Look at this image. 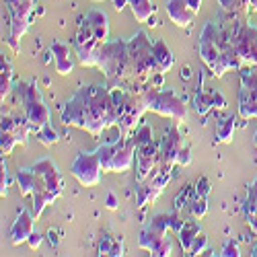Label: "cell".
<instances>
[{"label":"cell","mask_w":257,"mask_h":257,"mask_svg":"<svg viewBox=\"0 0 257 257\" xmlns=\"http://www.w3.org/2000/svg\"><path fill=\"white\" fill-rule=\"evenodd\" d=\"M19 97L23 101V109H25V117L31 123V132L41 130L44 125L50 123V107L46 105L41 91L37 87L35 80H27L19 84Z\"/></svg>","instance_id":"cell-7"},{"label":"cell","mask_w":257,"mask_h":257,"mask_svg":"<svg viewBox=\"0 0 257 257\" xmlns=\"http://www.w3.org/2000/svg\"><path fill=\"white\" fill-rule=\"evenodd\" d=\"M222 15L228 17H245L247 13H251V7L247 0H218Z\"/></svg>","instance_id":"cell-29"},{"label":"cell","mask_w":257,"mask_h":257,"mask_svg":"<svg viewBox=\"0 0 257 257\" xmlns=\"http://www.w3.org/2000/svg\"><path fill=\"white\" fill-rule=\"evenodd\" d=\"M13 89V66L9 58L3 56V60H0V99L5 101V97H9Z\"/></svg>","instance_id":"cell-26"},{"label":"cell","mask_w":257,"mask_h":257,"mask_svg":"<svg viewBox=\"0 0 257 257\" xmlns=\"http://www.w3.org/2000/svg\"><path fill=\"white\" fill-rule=\"evenodd\" d=\"M113 101L117 107L115 125H119L121 136H132V132H136V125H138L142 113L146 111V103H144L142 93H134V91L115 87Z\"/></svg>","instance_id":"cell-4"},{"label":"cell","mask_w":257,"mask_h":257,"mask_svg":"<svg viewBox=\"0 0 257 257\" xmlns=\"http://www.w3.org/2000/svg\"><path fill=\"white\" fill-rule=\"evenodd\" d=\"M206 249H208V237H206V232L202 230L198 237L194 239V243H191L187 255H202V251H206Z\"/></svg>","instance_id":"cell-37"},{"label":"cell","mask_w":257,"mask_h":257,"mask_svg":"<svg viewBox=\"0 0 257 257\" xmlns=\"http://www.w3.org/2000/svg\"><path fill=\"white\" fill-rule=\"evenodd\" d=\"M27 245H29L31 249H37V247L41 245V232H39V230H33V232L29 234V239H27Z\"/></svg>","instance_id":"cell-43"},{"label":"cell","mask_w":257,"mask_h":257,"mask_svg":"<svg viewBox=\"0 0 257 257\" xmlns=\"http://www.w3.org/2000/svg\"><path fill=\"white\" fill-rule=\"evenodd\" d=\"M171 216L169 214H159L155 216L148 226L140 232V239H138V245L146 251H151L153 255H159V257H165V255H171L173 251V241H171Z\"/></svg>","instance_id":"cell-5"},{"label":"cell","mask_w":257,"mask_h":257,"mask_svg":"<svg viewBox=\"0 0 257 257\" xmlns=\"http://www.w3.org/2000/svg\"><path fill=\"white\" fill-rule=\"evenodd\" d=\"M101 163L97 153H80L72 163V175L84 187H95L101 181Z\"/></svg>","instance_id":"cell-13"},{"label":"cell","mask_w":257,"mask_h":257,"mask_svg":"<svg viewBox=\"0 0 257 257\" xmlns=\"http://www.w3.org/2000/svg\"><path fill=\"white\" fill-rule=\"evenodd\" d=\"M52 54H54V60H56V72L66 76L72 72L74 68V62L70 58V48L68 44H64V41H54V44L50 46Z\"/></svg>","instance_id":"cell-20"},{"label":"cell","mask_w":257,"mask_h":257,"mask_svg":"<svg viewBox=\"0 0 257 257\" xmlns=\"http://www.w3.org/2000/svg\"><path fill=\"white\" fill-rule=\"evenodd\" d=\"M107 208H109V210H115L117 208V200H115L113 194H107Z\"/></svg>","instance_id":"cell-46"},{"label":"cell","mask_w":257,"mask_h":257,"mask_svg":"<svg viewBox=\"0 0 257 257\" xmlns=\"http://www.w3.org/2000/svg\"><path fill=\"white\" fill-rule=\"evenodd\" d=\"M194 198H196V185H185L175 196V210L181 212L183 208H189V204H191Z\"/></svg>","instance_id":"cell-31"},{"label":"cell","mask_w":257,"mask_h":257,"mask_svg":"<svg viewBox=\"0 0 257 257\" xmlns=\"http://www.w3.org/2000/svg\"><path fill=\"white\" fill-rule=\"evenodd\" d=\"M183 146V138L181 134L177 132V127H169L165 138L161 140V163L159 165H165V167H171L173 169V165L177 163V155L181 151Z\"/></svg>","instance_id":"cell-17"},{"label":"cell","mask_w":257,"mask_h":257,"mask_svg":"<svg viewBox=\"0 0 257 257\" xmlns=\"http://www.w3.org/2000/svg\"><path fill=\"white\" fill-rule=\"evenodd\" d=\"M200 232H202V226H200L196 220H185V222H183V226H181L179 232H177V237H179L181 249H183L185 253H189L191 243H194V239L198 237Z\"/></svg>","instance_id":"cell-25"},{"label":"cell","mask_w":257,"mask_h":257,"mask_svg":"<svg viewBox=\"0 0 257 257\" xmlns=\"http://www.w3.org/2000/svg\"><path fill=\"white\" fill-rule=\"evenodd\" d=\"M91 25H93V31L97 35V39L101 44H107L109 41V17H107L105 11H99V9H93L87 13Z\"/></svg>","instance_id":"cell-21"},{"label":"cell","mask_w":257,"mask_h":257,"mask_svg":"<svg viewBox=\"0 0 257 257\" xmlns=\"http://www.w3.org/2000/svg\"><path fill=\"white\" fill-rule=\"evenodd\" d=\"M105 44L97 39L95 31H93V25L89 17L84 15L80 17L78 21V29H76V35H74V50H76V58L82 66H97V60H99V54L103 50Z\"/></svg>","instance_id":"cell-9"},{"label":"cell","mask_w":257,"mask_h":257,"mask_svg":"<svg viewBox=\"0 0 257 257\" xmlns=\"http://www.w3.org/2000/svg\"><path fill=\"white\" fill-rule=\"evenodd\" d=\"M245 220L251 226V230L257 234V179L247 189V200H245Z\"/></svg>","instance_id":"cell-22"},{"label":"cell","mask_w":257,"mask_h":257,"mask_svg":"<svg viewBox=\"0 0 257 257\" xmlns=\"http://www.w3.org/2000/svg\"><path fill=\"white\" fill-rule=\"evenodd\" d=\"M169 181H171V167H165V165L155 167L153 173L146 179L138 181V185H136V206L144 208L151 202H155Z\"/></svg>","instance_id":"cell-11"},{"label":"cell","mask_w":257,"mask_h":257,"mask_svg":"<svg viewBox=\"0 0 257 257\" xmlns=\"http://www.w3.org/2000/svg\"><path fill=\"white\" fill-rule=\"evenodd\" d=\"M177 163L183 165V167H187V165L191 163V148H189L187 142H183V146H181V151H179V155H177Z\"/></svg>","instance_id":"cell-39"},{"label":"cell","mask_w":257,"mask_h":257,"mask_svg":"<svg viewBox=\"0 0 257 257\" xmlns=\"http://www.w3.org/2000/svg\"><path fill=\"white\" fill-rule=\"evenodd\" d=\"M200 58L204 60V64L210 68V72L214 76H224L230 68L222 58L220 46L216 41V23H206V27L202 29L200 35Z\"/></svg>","instance_id":"cell-10"},{"label":"cell","mask_w":257,"mask_h":257,"mask_svg":"<svg viewBox=\"0 0 257 257\" xmlns=\"http://www.w3.org/2000/svg\"><path fill=\"white\" fill-rule=\"evenodd\" d=\"M187 212H189L194 218H202V216H206V212H208V198H206V196H198V194H196V198L191 200V204H189Z\"/></svg>","instance_id":"cell-33"},{"label":"cell","mask_w":257,"mask_h":257,"mask_svg":"<svg viewBox=\"0 0 257 257\" xmlns=\"http://www.w3.org/2000/svg\"><path fill=\"white\" fill-rule=\"evenodd\" d=\"M239 115L243 119L257 117V68H241V91H239Z\"/></svg>","instance_id":"cell-12"},{"label":"cell","mask_w":257,"mask_h":257,"mask_svg":"<svg viewBox=\"0 0 257 257\" xmlns=\"http://www.w3.org/2000/svg\"><path fill=\"white\" fill-rule=\"evenodd\" d=\"M33 222H35V214L29 212L27 208H23L19 212L17 220L11 226V243L13 245H21V243H27L29 234L33 232Z\"/></svg>","instance_id":"cell-18"},{"label":"cell","mask_w":257,"mask_h":257,"mask_svg":"<svg viewBox=\"0 0 257 257\" xmlns=\"http://www.w3.org/2000/svg\"><path fill=\"white\" fill-rule=\"evenodd\" d=\"M167 15L177 27H191V23H194V19H196V13L189 9L185 0H169Z\"/></svg>","instance_id":"cell-19"},{"label":"cell","mask_w":257,"mask_h":257,"mask_svg":"<svg viewBox=\"0 0 257 257\" xmlns=\"http://www.w3.org/2000/svg\"><path fill=\"white\" fill-rule=\"evenodd\" d=\"M62 121L66 125H76L93 136H101L103 130L117 121V107L113 101V91L103 84L80 87L62 109Z\"/></svg>","instance_id":"cell-1"},{"label":"cell","mask_w":257,"mask_h":257,"mask_svg":"<svg viewBox=\"0 0 257 257\" xmlns=\"http://www.w3.org/2000/svg\"><path fill=\"white\" fill-rule=\"evenodd\" d=\"M161 163V142H148L136 148V175L138 181L146 179Z\"/></svg>","instance_id":"cell-14"},{"label":"cell","mask_w":257,"mask_h":257,"mask_svg":"<svg viewBox=\"0 0 257 257\" xmlns=\"http://www.w3.org/2000/svg\"><path fill=\"white\" fill-rule=\"evenodd\" d=\"M220 25L226 29L243 66L257 68V27L247 23L245 17H228V15H220Z\"/></svg>","instance_id":"cell-3"},{"label":"cell","mask_w":257,"mask_h":257,"mask_svg":"<svg viewBox=\"0 0 257 257\" xmlns=\"http://www.w3.org/2000/svg\"><path fill=\"white\" fill-rule=\"evenodd\" d=\"M35 0H5V9L9 13V46L19 52V39L23 37L31 25Z\"/></svg>","instance_id":"cell-8"},{"label":"cell","mask_w":257,"mask_h":257,"mask_svg":"<svg viewBox=\"0 0 257 257\" xmlns=\"http://www.w3.org/2000/svg\"><path fill=\"white\" fill-rule=\"evenodd\" d=\"M109 255H113V257H121V255H123V243H121V239H115V243H113Z\"/></svg>","instance_id":"cell-44"},{"label":"cell","mask_w":257,"mask_h":257,"mask_svg":"<svg viewBox=\"0 0 257 257\" xmlns=\"http://www.w3.org/2000/svg\"><path fill=\"white\" fill-rule=\"evenodd\" d=\"M19 144V138L15 132H9V130H3V134H0V148H3V155H11L13 148Z\"/></svg>","instance_id":"cell-35"},{"label":"cell","mask_w":257,"mask_h":257,"mask_svg":"<svg viewBox=\"0 0 257 257\" xmlns=\"http://www.w3.org/2000/svg\"><path fill=\"white\" fill-rule=\"evenodd\" d=\"M234 127H237V119H234V115H224L222 119H218V123H216V140L222 142V144H228L232 140Z\"/></svg>","instance_id":"cell-27"},{"label":"cell","mask_w":257,"mask_h":257,"mask_svg":"<svg viewBox=\"0 0 257 257\" xmlns=\"http://www.w3.org/2000/svg\"><path fill=\"white\" fill-rule=\"evenodd\" d=\"M196 194L198 196H210V181H208V177H200L198 181H196Z\"/></svg>","instance_id":"cell-40"},{"label":"cell","mask_w":257,"mask_h":257,"mask_svg":"<svg viewBox=\"0 0 257 257\" xmlns=\"http://www.w3.org/2000/svg\"><path fill=\"white\" fill-rule=\"evenodd\" d=\"M127 7L132 9V15L136 17V21H140V23H146V21L155 15L153 0H130Z\"/></svg>","instance_id":"cell-30"},{"label":"cell","mask_w":257,"mask_h":257,"mask_svg":"<svg viewBox=\"0 0 257 257\" xmlns=\"http://www.w3.org/2000/svg\"><path fill=\"white\" fill-rule=\"evenodd\" d=\"M132 140H134L136 148H138V146H144V144H148V142H153V127L146 125V123H142L138 130L132 134Z\"/></svg>","instance_id":"cell-34"},{"label":"cell","mask_w":257,"mask_h":257,"mask_svg":"<svg viewBox=\"0 0 257 257\" xmlns=\"http://www.w3.org/2000/svg\"><path fill=\"white\" fill-rule=\"evenodd\" d=\"M35 134H37V140H39L41 144H44V146H54V144L58 142V134H56V130H54V127H52L50 123H48V125H44L41 130H37Z\"/></svg>","instance_id":"cell-36"},{"label":"cell","mask_w":257,"mask_h":257,"mask_svg":"<svg viewBox=\"0 0 257 257\" xmlns=\"http://www.w3.org/2000/svg\"><path fill=\"white\" fill-rule=\"evenodd\" d=\"M15 179H17L21 196H31L33 194V187H35V181H37V173H35L33 167L31 169H19Z\"/></svg>","instance_id":"cell-24"},{"label":"cell","mask_w":257,"mask_h":257,"mask_svg":"<svg viewBox=\"0 0 257 257\" xmlns=\"http://www.w3.org/2000/svg\"><path fill=\"white\" fill-rule=\"evenodd\" d=\"M255 146H257V132H255Z\"/></svg>","instance_id":"cell-50"},{"label":"cell","mask_w":257,"mask_h":257,"mask_svg":"<svg viewBox=\"0 0 257 257\" xmlns=\"http://www.w3.org/2000/svg\"><path fill=\"white\" fill-rule=\"evenodd\" d=\"M220 255H224V257H237V255H239V247H237V243H234L232 239L226 241L224 247H222V251H220Z\"/></svg>","instance_id":"cell-42"},{"label":"cell","mask_w":257,"mask_h":257,"mask_svg":"<svg viewBox=\"0 0 257 257\" xmlns=\"http://www.w3.org/2000/svg\"><path fill=\"white\" fill-rule=\"evenodd\" d=\"M9 191V169H7V161L3 159V175H0V194L7 196Z\"/></svg>","instance_id":"cell-41"},{"label":"cell","mask_w":257,"mask_h":257,"mask_svg":"<svg viewBox=\"0 0 257 257\" xmlns=\"http://www.w3.org/2000/svg\"><path fill=\"white\" fill-rule=\"evenodd\" d=\"M136 159V144L132 136H121L115 140V157H113V173H123L134 165Z\"/></svg>","instance_id":"cell-16"},{"label":"cell","mask_w":257,"mask_h":257,"mask_svg":"<svg viewBox=\"0 0 257 257\" xmlns=\"http://www.w3.org/2000/svg\"><path fill=\"white\" fill-rule=\"evenodd\" d=\"M97 157L101 163V169L105 173H113V157H115V142H105L97 148Z\"/></svg>","instance_id":"cell-28"},{"label":"cell","mask_w":257,"mask_h":257,"mask_svg":"<svg viewBox=\"0 0 257 257\" xmlns=\"http://www.w3.org/2000/svg\"><path fill=\"white\" fill-rule=\"evenodd\" d=\"M113 243H115V239L111 237V234H103L101 241H99V253H101V255H109Z\"/></svg>","instance_id":"cell-38"},{"label":"cell","mask_w":257,"mask_h":257,"mask_svg":"<svg viewBox=\"0 0 257 257\" xmlns=\"http://www.w3.org/2000/svg\"><path fill=\"white\" fill-rule=\"evenodd\" d=\"M251 11H257V0H251Z\"/></svg>","instance_id":"cell-48"},{"label":"cell","mask_w":257,"mask_h":257,"mask_svg":"<svg viewBox=\"0 0 257 257\" xmlns=\"http://www.w3.org/2000/svg\"><path fill=\"white\" fill-rule=\"evenodd\" d=\"M153 56H155V60H157V64H159V68H161L163 72H169L171 68H173L175 56H173V52L169 50V46L165 44L163 39L153 41Z\"/></svg>","instance_id":"cell-23"},{"label":"cell","mask_w":257,"mask_h":257,"mask_svg":"<svg viewBox=\"0 0 257 257\" xmlns=\"http://www.w3.org/2000/svg\"><path fill=\"white\" fill-rule=\"evenodd\" d=\"M251 255H257V243L251 247Z\"/></svg>","instance_id":"cell-49"},{"label":"cell","mask_w":257,"mask_h":257,"mask_svg":"<svg viewBox=\"0 0 257 257\" xmlns=\"http://www.w3.org/2000/svg\"><path fill=\"white\" fill-rule=\"evenodd\" d=\"M33 169H35V173L44 179L46 187L52 191L56 198H60L62 191H64V181H62V175H60L56 163L52 159H41L39 163L33 165Z\"/></svg>","instance_id":"cell-15"},{"label":"cell","mask_w":257,"mask_h":257,"mask_svg":"<svg viewBox=\"0 0 257 257\" xmlns=\"http://www.w3.org/2000/svg\"><path fill=\"white\" fill-rule=\"evenodd\" d=\"M194 105H196V111H198L200 115H206L210 109H214V97H212V93L200 91V93L196 95V99H194Z\"/></svg>","instance_id":"cell-32"},{"label":"cell","mask_w":257,"mask_h":257,"mask_svg":"<svg viewBox=\"0 0 257 257\" xmlns=\"http://www.w3.org/2000/svg\"><path fill=\"white\" fill-rule=\"evenodd\" d=\"M146 109H151L159 115L171 117L175 121H185L187 117V105L185 101L171 89H148L142 93Z\"/></svg>","instance_id":"cell-6"},{"label":"cell","mask_w":257,"mask_h":257,"mask_svg":"<svg viewBox=\"0 0 257 257\" xmlns=\"http://www.w3.org/2000/svg\"><path fill=\"white\" fill-rule=\"evenodd\" d=\"M130 5V0H113V9L115 11H121L123 7H127Z\"/></svg>","instance_id":"cell-47"},{"label":"cell","mask_w":257,"mask_h":257,"mask_svg":"<svg viewBox=\"0 0 257 257\" xmlns=\"http://www.w3.org/2000/svg\"><path fill=\"white\" fill-rule=\"evenodd\" d=\"M97 68L103 70L111 84L121 87V84H130L132 80V60L130 52H127V39H113L107 41L103 46L99 60H97Z\"/></svg>","instance_id":"cell-2"},{"label":"cell","mask_w":257,"mask_h":257,"mask_svg":"<svg viewBox=\"0 0 257 257\" xmlns=\"http://www.w3.org/2000/svg\"><path fill=\"white\" fill-rule=\"evenodd\" d=\"M185 3L189 5V9L194 11L196 15H198V11H200V7H202V0H185Z\"/></svg>","instance_id":"cell-45"}]
</instances>
